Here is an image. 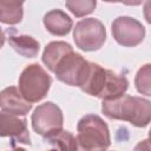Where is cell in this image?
Masks as SVG:
<instances>
[{"label": "cell", "instance_id": "obj_21", "mask_svg": "<svg viewBox=\"0 0 151 151\" xmlns=\"http://www.w3.org/2000/svg\"><path fill=\"white\" fill-rule=\"evenodd\" d=\"M11 151H26L25 149H22V147H14L13 150H11Z\"/></svg>", "mask_w": 151, "mask_h": 151}, {"label": "cell", "instance_id": "obj_14", "mask_svg": "<svg viewBox=\"0 0 151 151\" xmlns=\"http://www.w3.org/2000/svg\"><path fill=\"white\" fill-rule=\"evenodd\" d=\"M106 77V68L101 67L99 64L96 63H90V71L88 74L84 81V84L80 86L81 91L93 96V97H99L104 81Z\"/></svg>", "mask_w": 151, "mask_h": 151}, {"label": "cell", "instance_id": "obj_2", "mask_svg": "<svg viewBox=\"0 0 151 151\" xmlns=\"http://www.w3.org/2000/svg\"><path fill=\"white\" fill-rule=\"evenodd\" d=\"M78 147L84 151H105L111 145L106 123L97 114H85L77 124Z\"/></svg>", "mask_w": 151, "mask_h": 151}, {"label": "cell", "instance_id": "obj_7", "mask_svg": "<svg viewBox=\"0 0 151 151\" xmlns=\"http://www.w3.org/2000/svg\"><path fill=\"white\" fill-rule=\"evenodd\" d=\"M111 29L114 40L124 47H134L145 38V28L142 22L127 15L116 18Z\"/></svg>", "mask_w": 151, "mask_h": 151}, {"label": "cell", "instance_id": "obj_1", "mask_svg": "<svg viewBox=\"0 0 151 151\" xmlns=\"http://www.w3.org/2000/svg\"><path fill=\"white\" fill-rule=\"evenodd\" d=\"M101 111L110 119L125 120L137 127H145L151 118V103L142 97L124 94L113 100H103Z\"/></svg>", "mask_w": 151, "mask_h": 151}, {"label": "cell", "instance_id": "obj_9", "mask_svg": "<svg viewBox=\"0 0 151 151\" xmlns=\"http://www.w3.org/2000/svg\"><path fill=\"white\" fill-rule=\"evenodd\" d=\"M0 109L6 113L25 116L31 111L32 104L22 98L19 88L15 86H9L0 92Z\"/></svg>", "mask_w": 151, "mask_h": 151}, {"label": "cell", "instance_id": "obj_8", "mask_svg": "<svg viewBox=\"0 0 151 151\" xmlns=\"http://www.w3.org/2000/svg\"><path fill=\"white\" fill-rule=\"evenodd\" d=\"M0 137H9L13 145L14 143L31 145L27 122L15 114L0 112Z\"/></svg>", "mask_w": 151, "mask_h": 151}, {"label": "cell", "instance_id": "obj_5", "mask_svg": "<svg viewBox=\"0 0 151 151\" xmlns=\"http://www.w3.org/2000/svg\"><path fill=\"white\" fill-rule=\"evenodd\" d=\"M90 71V61H87L81 54L71 52L66 54L57 65L54 74L58 80L70 86L80 87Z\"/></svg>", "mask_w": 151, "mask_h": 151}, {"label": "cell", "instance_id": "obj_22", "mask_svg": "<svg viewBox=\"0 0 151 151\" xmlns=\"http://www.w3.org/2000/svg\"><path fill=\"white\" fill-rule=\"evenodd\" d=\"M50 151H58L57 149H52V150H50Z\"/></svg>", "mask_w": 151, "mask_h": 151}, {"label": "cell", "instance_id": "obj_16", "mask_svg": "<svg viewBox=\"0 0 151 151\" xmlns=\"http://www.w3.org/2000/svg\"><path fill=\"white\" fill-rule=\"evenodd\" d=\"M47 143L54 145L58 151H78V142L77 138L70 132L61 130L50 137L45 138Z\"/></svg>", "mask_w": 151, "mask_h": 151}, {"label": "cell", "instance_id": "obj_18", "mask_svg": "<svg viewBox=\"0 0 151 151\" xmlns=\"http://www.w3.org/2000/svg\"><path fill=\"white\" fill-rule=\"evenodd\" d=\"M65 6L73 15H76L77 18H81L92 13L97 6V2L94 0H71L66 1Z\"/></svg>", "mask_w": 151, "mask_h": 151}, {"label": "cell", "instance_id": "obj_3", "mask_svg": "<svg viewBox=\"0 0 151 151\" xmlns=\"http://www.w3.org/2000/svg\"><path fill=\"white\" fill-rule=\"evenodd\" d=\"M51 85V76L39 64L26 66L19 77V92L31 104L42 100L47 96Z\"/></svg>", "mask_w": 151, "mask_h": 151}, {"label": "cell", "instance_id": "obj_6", "mask_svg": "<svg viewBox=\"0 0 151 151\" xmlns=\"http://www.w3.org/2000/svg\"><path fill=\"white\" fill-rule=\"evenodd\" d=\"M31 122L33 130L38 134L46 138L63 130V111L57 104L46 101L44 104H40L34 110L31 117Z\"/></svg>", "mask_w": 151, "mask_h": 151}, {"label": "cell", "instance_id": "obj_10", "mask_svg": "<svg viewBox=\"0 0 151 151\" xmlns=\"http://www.w3.org/2000/svg\"><path fill=\"white\" fill-rule=\"evenodd\" d=\"M127 88H129V80L124 76L117 74L111 70H106L105 81L98 98L103 100H113L124 96Z\"/></svg>", "mask_w": 151, "mask_h": 151}, {"label": "cell", "instance_id": "obj_15", "mask_svg": "<svg viewBox=\"0 0 151 151\" xmlns=\"http://www.w3.org/2000/svg\"><path fill=\"white\" fill-rule=\"evenodd\" d=\"M22 6V2L0 1V22L7 25L19 24L24 15Z\"/></svg>", "mask_w": 151, "mask_h": 151}, {"label": "cell", "instance_id": "obj_17", "mask_svg": "<svg viewBox=\"0 0 151 151\" xmlns=\"http://www.w3.org/2000/svg\"><path fill=\"white\" fill-rule=\"evenodd\" d=\"M150 84H151V65L145 64L144 66H142L138 70V72L136 74L134 85L139 93L149 97V96H151V91H150L151 85Z\"/></svg>", "mask_w": 151, "mask_h": 151}, {"label": "cell", "instance_id": "obj_11", "mask_svg": "<svg viewBox=\"0 0 151 151\" xmlns=\"http://www.w3.org/2000/svg\"><path fill=\"white\" fill-rule=\"evenodd\" d=\"M44 25L51 34L64 37L71 32L73 21L68 14L57 8L47 12L44 15Z\"/></svg>", "mask_w": 151, "mask_h": 151}, {"label": "cell", "instance_id": "obj_4", "mask_svg": "<svg viewBox=\"0 0 151 151\" xmlns=\"http://www.w3.org/2000/svg\"><path fill=\"white\" fill-rule=\"evenodd\" d=\"M73 40L81 51L93 52L101 48L106 40V29L103 22L96 18H86L76 24Z\"/></svg>", "mask_w": 151, "mask_h": 151}, {"label": "cell", "instance_id": "obj_19", "mask_svg": "<svg viewBox=\"0 0 151 151\" xmlns=\"http://www.w3.org/2000/svg\"><path fill=\"white\" fill-rule=\"evenodd\" d=\"M133 151H150V143H149V139H143L140 140L133 149Z\"/></svg>", "mask_w": 151, "mask_h": 151}, {"label": "cell", "instance_id": "obj_13", "mask_svg": "<svg viewBox=\"0 0 151 151\" xmlns=\"http://www.w3.org/2000/svg\"><path fill=\"white\" fill-rule=\"evenodd\" d=\"M73 52V48L70 44L65 41H51L46 45L42 52V63L47 66L51 72H54L58 63L68 53Z\"/></svg>", "mask_w": 151, "mask_h": 151}, {"label": "cell", "instance_id": "obj_20", "mask_svg": "<svg viewBox=\"0 0 151 151\" xmlns=\"http://www.w3.org/2000/svg\"><path fill=\"white\" fill-rule=\"evenodd\" d=\"M5 39H6V37H5V33H4V31L1 29V27H0V50L4 47V44H5Z\"/></svg>", "mask_w": 151, "mask_h": 151}, {"label": "cell", "instance_id": "obj_12", "mask_svg": "<svg viewBox=\"0 0 151 151\" xmlns=\"http://www.w3.org/2000/svg\"><path fill=\"white\" fill-rule=\"evenodd\" d=\"M8 44L13 50L25 58H34L38 55L40 50V44L31 35L26 34H13L8 31Z\"/></svg>", "mask_w": 151, "mask_h": 151}, {"label": "cell", "instance_id": "obj_23", "mask_svg": "<svg viewBox=\"0 0 151 151\" xmlns=\"http://www.w3.org/2000/svg\"><path fill=\"white\" fill-rule=\"evenodd\" d=\"M80 151H84V150H80Z\"/></svg>", "mask_w": 151, "mask_h": 151}]
</instances>
